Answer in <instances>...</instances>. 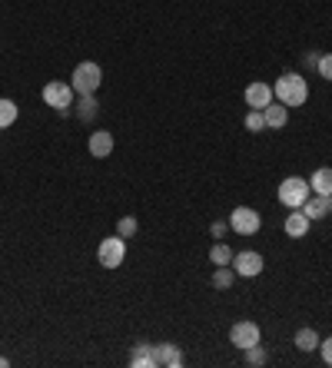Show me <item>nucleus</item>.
Instances as JSON below:
<instances>
[{
    "label": "nucleus",
    "mask_w": 332,
    "mask_h": 368,
    "mask_svg": "<svg viewBox=\"0 0 332 368\" xmlns=\"http://www.w3.org/2000/svg\"><path fill=\"white\" fill-rule=\"evenodd\" d=\"M309 196H312V190H309V179L303 176H286L279 183V203L286 206V209H299V206L306 203Z\"/></svg>",
    "instance_id": "nucleus-3"
},
{
    "label": "nucleus",
    "mask_w": 332,
    "mask_h": 368,
    "mask_svg": "<svg viewBox=\"0 0 332 368\" xmlns=\"http://www.w3.org/2000/svg\"><path fill=\"white\" fill-rule=\"evenodd\" d=\"M140 232V222L133 216H123L120 222H116V236H123V239H130V236H137Z\"/></svg>",
    "instance_id": "nucleus-23"
},
{
    "label": "nucleus",
    "mask_w": 332,
    "mask_h": 368,
    "mask_svg": "<svg viewBox=\"0 0 332 368\" xmlns=\"http://www.w3.org/2000/svg\"><path fill=\"white\" fill-rule=\"evenodd\" d=\"M100 83H103V70H100V64H93V60L77 64V70H74V76H70V87H74V93H80V97L97 93Z\"/></svg>",
    "instance_id": "nucleus-2"
},
{
    "label": "nucleus",
    "mask_w": 332,
    "mask_h": 368,
    "mask_svg": "<svg viewBox=\"0 0 332 368\" xmlns=\"http://www.w3.org/2000/svg\"><path fill=\"white\" fill-rule=\"evenodd\" d=\"M319 332L316 329H299L296 332V348H299V352H316V348H319Z\"/></svg>",
    "instance_id": "nucleus-17"
},
{
    "label": "nucleus",
    "mask_w": 332,
    "mask_h": 368,
    "mask_svg": "<svg viewBox=\"0 0 332 368\" xmlns=\"http://www.w3.org/2000/svg\"><path fill=\"white\" fill-rule=\"evenodd\" d=\"M230 229V222H223V219H216L213 226H209V232H213V239H223V232Z\"/></svg>",
    "instance_id": "nucleus-27"
},
{
    "label": "nucleus",
    "mask_w": 332,
    "mask_h": 368,
    "mask_svg": "<svg viewBox=\"0 0 332 368\" xmlns=\"http://www.w3.org/2000/svg\"><path fill=\"white\" fill-rule=\"evenodd\" d=\"M97 259H100L103 269L123 266V259H127V239L123 236H106L100 242V249H97Z\"/></svg>",
    "instance_id": "nucleus-4"
},
{
    "label": "nucleus",
    "mask_w": 332,
    "mask_h": 368,
    "mask_svg": "<svg viewBox=\"0 0 332 368\" xmlns=\"http://www.w3.org/2000/svg\"><path fill=\"white\" fill-rule=\"evenodd\" d=\"M246 129H249V133H263V129H266L263 110H249V113H246Z\"/></svg>",
    "instance_id": "nucleus-24"
},
{
    "label": "nucleus",
    "mask_w": 332,
    "mask_h": 368,
    "mask_svg": "<svg viewBox=\"0 0 332 368\" xmlns=\"http://www.w3.org/2000/svg\"><path fill=\"white\" fill-rule=\"evenodd\" d=\"M4 365H11V358H4V355H0V368H4Z\"/></svg>",
    "instance_id": "nucleus-28"
},
{
    "label": "nucleus",
    "mask_w": 332,
    "mask_h": 368,
    "mask_svg": "<svg viewBox=\"0 0 332 368\" xmlns=\"http://www.w3.org/2000/svg\"><path fill=\"white\" fill-rule=\"evenodd\" d=\"M299 209L309 216V222H312V219H326V216H332V196H316V192H312Z\"/></svg>",
    "instance_id": "nucleus-11"
},
{
    "label": "nucleus",
    "mask_w": 332,
    "mask_h": 368,
    "mask_svg": "<svg viewBox=\"0 0 332 368\" xmlns=\"http://www.w3.org/2000/svg\"><path fill=\"white\" fill-rule=\"evenodd\" d=\"M233 269H236V276H243V279H253V276H259L263 272V255L259 253H233Z\"/></svg>",
    "instance_id": "nucleus-8"
},
{
    "label": "nucleus",
    "mask_w": 332,
    "mask_h": 368,
    "mask_svg": "<svg viewBox=\"0 0 332 368\" xmlns=\"http://www.w3.org/2000/svg\"><path fill=\"white\" fill-rule=\"evenodd\" d=\"M130 365H133V368H156L153 345H150V342H137V345H133V352H130Z\"/></svg>",
    "instance_id": "nucleus-15"
},
{
    "label": "nucleus",
    "mask_w": 332,
    "mask_h": 368,
    "mask_svg": "<svg viewBox=\"0 0 332 368\" xmlns=\"http://www.w3.org/2000/svg\"><path fill=\"white\" fill-rule=\"evenodd\" d=\"M233 279H236V269L233 266H216V272H213V285H216V289H230Z\"/></svg>",
    "instance_id": "nucleus-20"
},
{
    "label": "nucleus",
    "mask_w": 332,
    "mask_h": 368,
    "mask_svg": "<svg viewBox=\"0 0 332 368\" xmlns=\"http://www.w3.org/2000/svg\"><path fill=\"white\" fill-rule=\"evenodd\" d=\"M43 103L53 106L57 113H70V106H74V87H70V83H60V80H50V83L43 87Z\"/></svg>",
    "instance_id": "nucleus-5"
},
{
    "label": "nucleus",
    "mask_w": 332,
    "mask_h": 368,
    "mask_svg": "<svg viewBox=\"0 0 332 368\" xmlns=\"http://www.w3.org/2000/svg\"><path fill=\"white\" fill-rule=\"evenodd\" d=\"M259 335H263V332H259V325H256V322H249V318H243V322H236V325H233L230 329V342L236 345V348H253V345H259Z\"/></svg>",
    "instance_id": "nucleus-7"
},
{
    "label": "nucleus",
    "mask_w": 332,
    "mask_h": 368,
    "mask_svg": "<svg viewBox=\"0 0 332 368\" xmlns=\"http://www.w3.org/2000/svg\"><path fill=\"white\" fill-rule=\"evenodd\" d=\"M243 355H246V365H253V368H263V365L269 362V355H266V348H263V345H253V348H246Z\"/></svg>",
    "instance_id": "nucleus-21"
},
{
    "label": "nucleus",
    "mask_w": 332,
    "mask_h": 368,
    "mask_svg": "<svg viewBox=\"0 0 332 368\" xmlns=\"http://www.w3.org/2000/svg\"><path fill=\"white\" fill-rule=\"evenodd\" d=\"M319 352H322V362H326V365H332V335L326 339V342H319Z\"/></svg>",
    "instance_id": "nucleus-26"
},
{
    "label": "nucleus",
    "mask_w": 332,
    "mask_h": 368,
    "mask_svg": "<svg viewBox=\"0 0 332 368\" xmlns=\"http://www.w3.org/2000/svg\"><path fill=\"white\" fill-rule=\"evenodd\" d=\"M259 226H263V219H259V213H256L253 206H236V209H233V216H230L233 232L253 236V232H259Z\"/></svg>",
    "instance_id": "nucleus-6"
},
{
    "label": "nucleus",
    "mask_w": 332,
    "mask_h": 368,
    "mask_svg": "<svg viewBox=\"0 0 332 368\" xmlns=\"http://www.w3.org/2000/svg\"><path fill=\"white\" fill-rule=\"evenodd\" d=\"M306 232H309V216L303 209H293V213L286 216V236H289V239H303Z\"/></svg>",
    "instance_id": "nucleus-13"
},
{
    "label": "nucleus",
    "mask_w": 332,
    "mask_h": 368,
    "mask_svg": "<svg viewBox=\"0 0 332 368\" xmlns=\"http://www.w3.org/2000/svg\"><path fill=\"white\" fill-rule=\"evenodd\" d=\"M263 116H266V129H282L289 123V106H282V103L276 100L263 110Z\"/></svg>",
    "instance_id": "nucleus-14"
},
{
    "label": "nucleus",
    "mask_w": 332,
    "mask_h": 368,
    "mask_svg": "<svg viewBox=\"0 0 332 368\" xmlns=\"http://www.w3.org/2000/svg\"><path fill=\"white\" fill-rule=\"evenodd\" d=\"M316 70H319V73L332 83V53H319V64H316Z\"/></svg>",
    "instance_id": "nucleus-25"
},
{
    "label": "nucleus",
    "mask_w": 332,
    "mask_h": 368,
    "mask_svg": "<svg viewBox=\"0 0 332 368\" xmlns=\"http://www.w3.org/2000/svg\"><path fill=\"white\" fill-rule=\"evenodd\" d=\"M87 150H90V156H97V160L110 156V153H113V133H106V129H97V133H90Z\"/></svg>",
    "instance_id": "nucleus-12"
},
{
    "label": "nucleus",
    "mask_w": 332,
    "mask_h": 368,
    "mask_svg": "<svg viewBox=\"0 0 332 368\" xmlns=\"http://www.w3.org/2000/svg\"><path fill=\"white\" fill-rule=\"evenodd\" d=\"M97 106H100V103H97V97H93V93H90V97H80V100H77V116L87 123V120H93V116H97Z\"/></svg>",
    "instance_id": "nucleus-18"
},
{
    "label": "nucleus",
    "mask_w": 332,
    "mask_h": 368,
    "mask_svg": "<svg viewBox=\"0 0 332 368\" xmlns=\"http://www.w3.org/2000/svg\"><path fill=\"white\" fill-rule=\"evenodd\" d=\"M153 358H156V368H179L183 365V352H179V345H173V342L153 345Z\"/></svg>",
    "instance_id": "nucleus-10"
},
{
    "label": "nucleus",
    "mask_w": 332,
    "mask_h": 368,
    "mask_svg": "<svg viewBox=\"0 0 332 368\" xmlns=\"http://www.w3.org/2000/svg\"><path fill=\"white\" fill-rule=\"evenodd\" d=\"M243 100L249 110H266L269 103H272V87L269 83H263V80H256V83H249L243 93Z\"/></svg>",
    "instance_id": "nucleus-9"
},
{
    "label": "nucleus",
    "mask_w": 332,
    "mask_h": 368,
    "mask_svg": "<svg viewBox=\"0 0 332 368\" xmlns=\"http://www.w3.org/2000/svg\"><path fill=\"white\" fill-rule=\"evenodd\" d=\"M272 97L282 103V106H303L309 100V87L303 73H282L272 87Z\"/></svg>",
    "instance_id": "nucleus-1"
},
{
    "label": "nucleus",
    "mask_w": 332,
    "mask_h": 368,
    "mask_svg": "<svg viewBox=\"0 0 332 368\" xmlns=\"http://www.w3.org/2000/svg\"><path fill=\"white\" fill-rule=\"evenodd\" d=\"M209 262H213V266H230V262H233V249H230V246H223V242H216V246L209 249Z\"/></svg>",
    "instance_id": "nucleus-19"
},
{
    "label": "nucleus",
    "mask_w": 332,
    "mask_h": 368,
    "mask_svg": "<svg viewBox=\"0 0 332 368\" xmlns=\"http://www.w3.org/2000/svg\"><path fill=\"white\" fill-rule=\"evenodd\" d=\"M17 120V103L13 100H0V129H7Z\"/></svg>",
    "instance_id": "nucleus-22"
},
{
    "label": "nucleus",
    "mask_w": 332,
    "mask_h": 368,
    "mask_svg": "<svg viewBox=\"0 0 332 368\" xmlns=\"http://www.w3.org/2000/svg\"><path fill=\"white\" fill-rule=\"evenodd\" d=\"M309 190L316 192V196H332V169L329 166H322V169H316V173L309 176Z\"/></svg>",
    "instance_id": "nucleus-16"
}]
</instances>
